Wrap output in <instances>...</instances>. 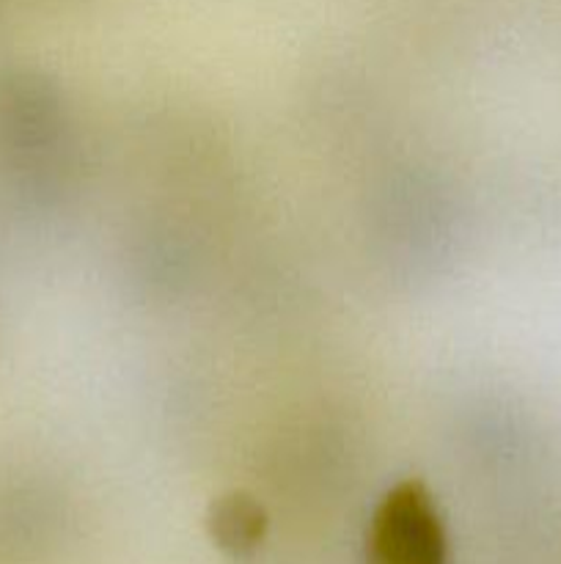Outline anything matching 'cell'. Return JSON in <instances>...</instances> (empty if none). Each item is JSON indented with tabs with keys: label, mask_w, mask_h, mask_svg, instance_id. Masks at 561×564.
Wrapping results in <instances>:
<instances>
[{
	"label": "cell",
	"mask_w": 561,
	"mask_h": 564,
	"mask_svg": "<svg viewBox=\"0 0 561 564\" xmlns=\"http://www.w3.org/2000/svg\"><path fill=\"white\" fill-rule=\"evenodd\" d=\"M369 564H446V532L421 482L385 494L369 527Z\"/></svg>",
	"instance_id": "cell-1"
},
{
	"label": "cell",
	"mask_w": 561,
	"mask_h": 564,
	"mask_svg": "<svg viewBox=\"0 0 561 564\" xmlns=\"http://www.w3.org/2000/svg\"><path fill=\"white\" fill-rule=\"evenodd\" d=\"M209 538L223 554L251 556L267 534V512L253 496L234 490L212 501L207 512Z\"/></svg>",
	"instance_id": "cell-2"
}]
</instances>
